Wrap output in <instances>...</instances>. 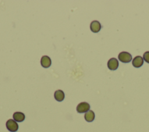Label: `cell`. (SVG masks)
<instances>
[{"instance_id":"1","label":"cell","mask_w":149,"mask_h":132,"mask_svg":"<svg viewBox=\"0 0 149 132\" xmlns=\"http://www.w3.org/2000/svg\"><path fill=\"white\" fill-rule=\"evenodd\" d=\"M7 129L11 132H15L18 130L19 126L16 122L13 119H9L6 123Z\"/></svg>"},{"instance_id":"2","label":"cell","mask_w":149,"mask_h":132,"mask_svg":"<svg viewBox=\"0 0 149 132\" xmlns=\"http://www.w3.org/2000/svg\"><path fill=\"white\" fill-rule=\"evenodd\" d=\"M118 59L120 61L123 63H128L131 61L132 55L127 52H121L118 55Z\"/></svg>"},{"instance_id":"3","label":"cell","mask_w":149,"mask_h":132,"mask_svg":"<svg viewBox=\"0 0 149 132\" xmlns=\"http://www.w3.org/2000/svg\"><path fill=\"white\" fill-rule=\"evenodd\" d=\"M90 107V106L89 104L86 102H83L78 104L76 108V110L78 113H84L89 110Z\"/></svg>"},{"instance_id":"4","label":"cell","mask_w":149,"mask_h":132,"mask_svg":"<svg viewBox=\"0 0 149 132\" xmlns=\"http://www.w3.org/2000/svg\"><path fill=\"white\" fill-rule=\"evenodd\" d=\"M107 66L111 70H116L119 66V62L118 61V60L115 58H111L107 63Z\"/></svg>"},{"instance_id":"5","label":"cell","mask_w":149,"mask_h":132,"mask_svg":"<svg viewBox=\"0 0 149 132\" xmlns=\"http://www.w3.org/2000/svg\"><path fill=\"white\" fill-rule=\"evenodd\" d=\"M41 65L45 68L49 67L51 65V60L50 58L47 55H44L41 59Z\"/></svg>"},{"instance_id":"6","label":"cell","mask_w":149,"mask_h":132,"mask_svg":"<svg viewBox=\"0 0 149 132\" xmlns=\"http://www.w3.org/2000/svg\"><path fill=\"white\" fill-rule=\"evenodd\" d=\"M101 28V25L98 21L94 20L90 24V29L94 33H98Z\"/></svg>"},{"instance_id":"7","label":"cell","mask_w":149,"mask_h":132,"mask_svg":"<svg viewBox=\"0 0 149 132\" xmlns=\"http://www.w3.org/2000/svg\"><path fill=\"white\" fill-rule=\"evenodd\" d=\"M132 64L135 67H140L143 64V58L140 56H136L132 61Z\"/></svg>"},{"instance_id":"8","label":"cell","mask_w":149,"mask_h":132,"mask_svg":"<svg viewBox=\"0 0 149 132\" xmlns=\"http://www.w3.org/2000/svg\"><path fill=\"white\" fill-rule=\"evenodd\" d=\"M13 119L17 122H23L25 119V115L23 113L20 112H15L13 115Z\"/></svg>"},{"instance_id":"9","label":"cell","mask_w":149,"mask_h":132,"mask_svg":"<svg viewBox=\"0 0 149 132\" xmlns=\"http://www.w3.org/2000/svg\"><path fill=\"white\" fill-rule=\"evenodd\" d=\"M95 118V114L93 110H89L87 112H86L84 115V119L88 122H91L94 120Z\"/></svg>"},{"instance_id":"10","label":"cell","mask_w":149,"mask_h":132,"mask_svg":"<svg viewBox=\"0 0 149 132\" xmlns=\"http://www.w3.org/2000/svg\"><path fill=\"white\" fill-rule=\"evenodd\" d=\"M54 98L58 101H62L64 99L65 94L63 91L61 90H56L54 93Z\"/></svg>"},{"instance_id":"11","label":"cell","mask_w":149,"mask_h":132,"mask_svg":"<svg viewBox=\"0 0 149 132\" xmlns=\"http://www.w3.org/2000/svg\"><path fill=\"white\" fill-rule=\"evenodd\" d=\"M143 59L146 62L149 63V51H147L144 52V53L143 54Z\"/></svg>"}]
</instances>
